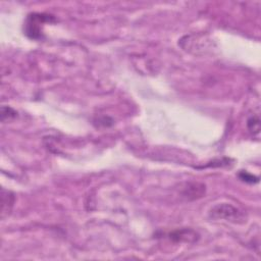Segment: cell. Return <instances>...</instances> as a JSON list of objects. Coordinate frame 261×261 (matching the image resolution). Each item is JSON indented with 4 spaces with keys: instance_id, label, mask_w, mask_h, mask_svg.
<instances>
[{
    "instance_id": "5",
    "label": "cell",
    "mask_w": 261,
    "mask_h": 261,
    "mask_svg": "<svg viewBox=\"0 0 261 261\" xmlns=\"http://www.w3.org/2000/svg\"><path fill=\"white\" fill-rule=\"evenodd\" d=\"M248 128L253 134H259L260 123L258 117H253L248 121Z\"/></svg>"
},
{
    "instance_id": "4",
    "label": "cell",
    "mask_w": 261,
    "mask_h": 261,
    "mask_svg": "<svg viewBox=\"0 0 261 261\" xmlns=\"http://www.w3.org/2000/svg\"><path fill=\"white\" fill-rule=\"evenodd\" d=\"M170 237L176 242H188V243H192V242L197 241L198 234L190 229H183L171 233Z\"/></svg>"
},
{
    "instance_id": "1",
    "label": "cell",
    "mask_w": 261,
    "mask_h": 261,
    "mask_svg": "<svg viewBox=\"0 0 261 261\" xmlns=\"http://www.w3.org/2000/svg\"><path fill=\"white\" fill-rule=\"evenodd\" d=\"M209 215L213 219H226L235 223H241L246 221L244 212L228 203L215 205V206L211 208Z\"/></svg>"
},
{
    "instance_id": "7",
    "label": "cell",
    "mask_w": 261,
    "mask_h": 261,
    "mask_svg": "<svg viewBox=\"0 0 261 261\" xmlns=\"http://www.w3.org/2000/svg\"><path fill=\"white\" fill-rule=\"evenodd\" d=\"M4 107H5L7 113H5V110H3L1 108V120H2V122H4L5 119H11V118H14L16 116V113L12 108L7 107V106H4Z\"/></svg>"
},
{
    "instance_id": "6",
    "label": "cell",
    "mask_w": 261,
    "mask_h": 261,
    "mask_svg": "<svg viewBox=\"0 0 261 261\" xmlns=\"http://www.w3.org/2000/svg\"><path fill=\"white\" fill-rule=\"evenodd\" d=\"M239 177L241 178V180H243L246 183H250V184H254V183H258L259 179L247 172H241Z\"/></svg>"
},
{
    "instance_id": "3",
    "label": "cell",
    "mask_w": 261,
    "mask_h": 261,
    "mask_svg": "<svg viewBox=\"0 0 261 261\" xmlns=\"http://www.w3.org/2000/svg\"><path fill=\"white\" fill-rule=\"evenodd\" d=\"M205 193V186L198 183H188L183 190V196L188 200H194L200 198Z\"/></svg>"
},
{
    "instance_id": "2",
    "label": "cell",
    "mask_w": 261,
    "mask_h": 261,
    "mask_svg": "<svg viewBox=\"0 0 261 261\" xmlns=\"http://www.w3.org/2000/svg\"><path fill=\"white\" fill-rule=\"evenodd\" d=\"M51 22H55L52 15L44 13H31L28 15L25 23V32L31 39H41L43 24Z\"/></svg>"
}]
</instances>
